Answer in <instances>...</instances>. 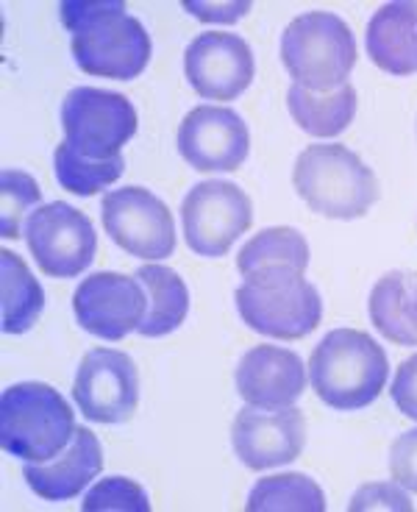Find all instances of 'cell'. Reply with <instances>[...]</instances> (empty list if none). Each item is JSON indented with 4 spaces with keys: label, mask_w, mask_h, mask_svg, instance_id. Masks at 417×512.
<instances>
[{
    "label": "cell",
    "mask_w": 417,
    "mask_h": 512,
    "mask_svg": "<svg viewBox=\"0 0 417 512\" xmlns=\"http://www.w3.org/2000/svg\"><path fill=\"white\" fill-rule=\"evenodd\" d=\"M62 23L73 34L70 51L87 76L131 81L151 62V34L126 12L123 0H64Z\"/></svg>",
    "instance_id": "cell-1"
},
{
    "label": "cell",
    "mask_w": 417,
    "mask_h": 512,
    "mask_svg": "<svg viewBox=\"0 0 417 512\" xmlns=\"http://www.w3.org/2000/svg\"><path fill=\"white\" fill-rule=\"evenodd\" d=\"M390 376L384 348L359 329L329 332L309 359V382L317 398L337 412L370 407L381 396Z\"/></svg>",
    "instance_id": "cell-2"
},
{
    "label": "cell",
    "mask_w": 417,
    "mask_h": 512,
    "mask_svg": "<svg viewBox=\"0 0 417 512\" xmlns=\"http://www.w3.org/2000/svg\"><path fill=\"white\" fill-rule=\"evenodd\" d=\"M292 187L306 206L334 220L365 218L379 201V179L345 145H309L295 159Z\"/></svg>",
    "instance_id": "cell-3"
},
{
    "label": "cell",
    "mask_w": 417,
    "mask_h": 512,
    "mask_svg": "<svg viewBox=\"0 0 417 512\" xmlns=\"http://www.w3.org/2000/svg\"><path fill=\"white\" fill-rule=\"evenodd\" d=\"M76 412L59 390L20 382L0 396V446L26 462L53 460L76 435Z\"/></svg>",
    "instance_id": "cell-4"
},
{
    "label": "cell",
    "mask_w": 417,
    "mask_h": 512,
    "mask_svg": "<svg viewBox=\"0 0 417 512\" xmlns=\"http://www.w3.org/2000/svg\"><path fill=\"white\" fill-rule=\"evenodd\" d=\"M281 62L298 87L334 92L356 67V39L348 23L331 12H306L284 28Z\"/></svg>",
    "instance_id": "cell-5"
},
{
    "label": "cell",
    "mask_w": 417,
    "mask_h": 512,
    "mask_svg": "<svg viewBox=\"0 0 417 512\" xmlns=\"http://www.w3.org/2000/svg\"><path fill=\"white\" fill-rule=\"evenodd\" d=\"M240 318L262 337L301 340L323 320V301L298 270H262L234 293Z\"/></svg>",
    "instance_id": "cell-6"
},
{
    "label": "cell",
    "mask_w": 417,
    "mask_h": 512,
    "mask_svg": "<svg viewBox=\"0 0 417 512\" xmlns=\"http://www.w3.org/2000/svg\"><path fill=\"white\" fill-rule=\"evenodd\" d=\"M64 137L87 159H112L137 134V109L120 92L76 87L62 103Z\"/></svg>",
    "instance_id": "cell-7"
},
{
    "label": "cell",
    "mask_w": 417,
    "mask_h": 512,
    "mask_svg": "<svg viewBox=\"0 0 417 512\" xmlns=\"http://www.w3.org/2000/svg\"><path fill=\"white\" fill-rule=\"evenodd\" d=\"M253 223L251 198L231 181H201L181 204L184 240L192 251L217 259L231 251Z\"/></svg>",
    "instance_id": "cell-8"
},
{
    "label": "cell",
    "mask_w": 417,
    "mask_h": 512,
    "mask_svg": "<svg viewBox=\"0 0 417 512\" xmlns=\"http://www.w3.org/2000/svg\"><path fill=\"white\" fill-rule=\"evenodd\" d=\"M28 251L42 273L53 279H76L92 265L98 251V234L92 220L76 206L53 201L37 206L26 220Z\"/></svg>",
    "instance_id": "cell-9"
},
{
    "label": "cell",
    "mask_w": 417,
    "mask_h": 512,
    "mask_svg": "<svg viewBox=\"0 0 417 512\" xmlns=\"http://www.w3.org/2000/svg\"><path fill=\"white\" fill-rule=\"evenodd\" d=\"M103 229L126 254L137 259H167L176 251V223L162 198L145 187L106 192L101 204Z\"/></svg>",
    "instance_id": "cell-10"
},
{
    "label": "cell",
    "mask_w": 417,
    "mask_h": 512,
    "mask_svg": "<svg viewBox=\"0 0 417 512\" xmlns=\"http://www.w3.org/2000/svg\"><path fill=\"white\" fill-rule=\"evenodd\" d=\"M73 398L92 423H126L139 404V373L134 359L114 348H92L81 359Z\"/></svg>",
    "instance_id": "cell-11"
},
{
    "label": "cell",
    "mask_w": 417,
    "mask_h": 512,
    "mask_svg": "<svg viewBox=\"0 0 417 512\" xmlns=\"http://www.w3.org/2000/svg\"><path fill=\"white\" fill-rule=\"evenodd\" d=\"M73 312L84 326V332L117 343L131 332H137L139 323L145 320L148 293L137 276L131 279L123 273L101 270L78 284L73 295Z\"/></svg>",
    "instance_id": "cell-12"
},
{
    "label": "cell",
    "mask_w": 417,
    "mask_h": 512,
    "mask_svg": "<svg viewBox=\"0 0 417 512\" xmlns=\"http://www.w3.org/2000/svg\"><path fill=\"white\" fill-rule=\"evenodd\" d=\"M251 151L248 126L228 106H195L178 128V154L201 173L240 170Z\"/></svg>",
    "instance_id": "cell-13"
},
{
    "label": "cell",
    "mask_w": 417,
    "mask_h": 512,
    "mask_svg": "<svg viewBox=\"0 0 417 512\" xmlns=\"http://www.w3.org/2000/svg\"><path fill=\"white\" fill-rule=\"evenodd\" d=\"M184 73L206 101H234L251 87L256 62L240 34L206 31L187 45Z\"/></svg>",
    "instance_id": "cell-14"
},
{
    "label": "cell",
    "mask_w": 417,
    "mask_h": 512,
    "mask_svg": "<svg viewBox=\"0 0 417 512\" xmlns=\"http://www.w3.org/2000/svg\"><path fill=\"white\" fill-rule=\"evenodd\" d=\"M231 446L251 471L295 462L306 446L304 412L295 407L262 410L248 404L231 423Z\"/></svg>",
    "instance_id": "cell-15"
},
{
    "label": "cell",
    "mask_w": 417,
    "mask_h": 512,
    "mask_svg": "<svg viewBox=\"0 0 417 512\" xmlns=\"http://www.w3.org/2000/svg\"><path fill=\"white\" fill-rule=\"evenodd\" d=\"M234 382L251 407L284 410L304 396L306 365L290 348L256 346L240 359Z\"/></svg>",
    "instance_id": "cell-16"
},
{
    "label": "cell",
    "mask_w": 417,
    "mask_h": 512,
    "mask_svg": "<svg viewBox=\"0 0 417 512\" xmlns=\"http://www.w3.org/2000/svg\"><path fill=\"white\" fill-rule=\"evenodd\" d=\"M103 471V448L95 432L78 426L70 446L53 460L26 462L23 476L28 487L45 501H70Z\"/></svg>",
    "instance_id": "cell-17"
},
{
    "label": "cell",
    "mask_w": 417,
    "mask_h": 512,
    "mask_svg": "<svg viewBox=\"0 0 417 512\" xmlns=\"http://www.w3.org/2000/svg\"><path fill=\"white\" fill-rule=\"evenodd\" d=\"M367 53L390 76L417 73V3L395 0L381 6L367 23Z\"/></svg>",
    "instance_id": "cell-18"
},
{
    "label": "cell",
    "mask_w": 417,
    "mask_h": 512,
    "mask_svg": "<svg viewBox=\"0 0 417 512\" xmlns=\"http://www.w3.org/2000/svg\"><path fill=\"white\" fill-rule=\"evenodd\" d=\"M134 276L148 293V312H145V320L139 323L137 332L142 337H165V334L176 332L190 312V290H187L184 279L176 270L153 265V262L142 265Z\"/></svg>",
    "instance_id": "cell-19"
},
{
    "label": "cell",
    "mask_w": 417,
    "mask_h": 512,
    "mask_svg": "<svg viewBox=\"0 0 417 512\" xmlns=\"http://www.w3.org/2000/svg\"><path fill=\"white\" fill-rule=\"evenodd\" d=\"M292 120L312 137H340L356 117V90L345 84L334 92H312L292 84L287 92Z\"/></svg>",
    "instance_id": "cell-20"
},
{
    "label": "cell",
    "mask_w": 417,
    "mask_h": 512,
    "mask_svg": "<svg viewBox=\"0 0 417 512\" xmlns=\"http://www.w3.org/2000/svg\"><path fill=\"white\" fill-rule=\"evenodd\" d=\"M0 290H3V332L26 334L45 309V293L28 265L14 251H0Z\"/></svg>",
    "instance_id": "cell-21"
},
{
    "label": "cell",
    "mask_w": 417,
    "mask_h": 512,
    "mask_svg": "<svg viewBox=\"0 0 417 512\" xmlns=\"http://www.w3.org/2000/svg\"><path fill=\"white\" fill-rule=\"evenodd\" d=\"M309 265V245L301 231L290 226H273L259 231L248 243L242 245L237 256V268L248 279L262 270H298L304 273Z\"/></svg>",
    "instance_id": "cell-22"
},
{
    "label": "cell",
    "mask_w": 417,
    "mask_h": 512,
    "mask_svg": "<svg viewBox=\"0 0 417 512\" xmlns=\"http://www.w3.org/2000/svg\"><path fill=\"white\" fill-rule=\"evenodd\" d=\"M248 512H323V487L306 474H278L259 479L245 501Z\"/></svg>",
    "instance_id": "cell-23"
},
{
    "label": "cell",
    "mask_w": 417,
    "mask_h": 512,
    "mask_svg": "<svg viewBox=\"0 0 417 512\" xmlns=\"http://www.w3.org/2000/svg\"><path fill=\"white\" fill-rule=\"evenodd\" d=\"M53 167H56V181L64 190L89 198V195L106 190L109 184L123 176L126 159H123V154L112 156V159H87V156L78 154L70 142H62L53 154Z\"/></svg>",
    "instance_id": "cell-24"
},
{
    "label": "cell",
    "mask_w": 417,
    "mask_h": 512,
    "mask_svg": "<svg viewBox=\"0 0 417 512\" xmlns=\"http://www.w3.org/2000/svg\"><path fill=\"white\" fill-rule=\"evenodd\" d=\"M404 270H392L387 276H381L379 284L373 287L370 301H367V312L373 326L379 329L390 343L398 346H417V334L412 332V326L406 323L404 315Z\"/></svg>",
    "instance_id": "cell-25"
},
{
    "label": "cell",
    "mask_w": 417,
    "mask_h": 512,
    "mask_svg": "<svg viewBox=\"0 0 417 512\" xmlns=\"http://www.w3.org/2000/svg\"><path fill=\"white\" fill-rule=\"evenodd\" d=\"M42 201V190L23 170L0 173V234L6 240H17L26 231V220Z\"/></svg>",
    "instance_id": "cell-26"
},
{
    "label": "cell",
    "mask_w": 417,
    "mask_h": 512,
    "mask_svg": "<svg viewBox=\"0 0 417 512\" xmlns=\"http://www.w3.org/2000/svg\"><path fill=\"white\" fill-rule=\"evenodd\" d=\"M84 512H151V499L142 485L126 476H109L89 490L81 501Z\"/></svg>",
    "instance_id": "cell-27"
},
{
    "label": "cell",
    "mask_w": 417,
    "mask_h": 512,
    "mask_svg": "<svg viewBox=\"0 0 417 512\" xmlns=\"http://www.w3.org/2000/svg\"><path fill=\"white\" fill-rule=\"evenodd\" d=\"M351 512L367 510H390V512H412V501L398 482H373L356 490V496L348 504Z\"/></svg>",
    "instance_id": "cell-28"
},
{
    "label": "cell",
    "mask_w": 417,
    "mask_h": 512,
    "mask_svg": "<svg viewBox=\"0 0 417 512\" xmlns=\"http://www.w3.org/2000/svg\"><path fill=\"white\" fill-rule=\"evenodd\" d=\"M390 474L398 485L417 493V429H409L392 443Z\"/></svg>",
    "instance_id": "cell-29"
},
{
    "label": "cell",
    "mask_w": 417,
    "mask_h": 512,
    "mask_svg": "<svg viewBox=\"0 0 417 512\" xmlns=\"http://www.w3.org/2000/svg\"><path fill=\"white\" fill-rule=\"evenodd\" d=\"M392 401L409 421H417V354L404 359L392 379Z\"/></svg>",
    "instance_id": "cell-30"
},
{
    "label": "cell",
    "mask_w": 417,
    "mask_h": 512,
    "mask_svg": "<svg viewBox=\"0 0 417 512\" xmlns=\"http://www.w3.org/2000/svg\"><path fill=\"white\" fill-rule=\"evenodd\" d=\"M187 9H190L195 17H201V20H217V23H234V20H240L242 14H248L251 9V3H228V6H209V3H184Z\"/></svg>",
    "instance_id": "cell-31"
},
{
    "label": "cell",
    "mask_w": 417,
    "mask_h": 512,
    "mask_svg": "<svg viewBox=\"0 0 417 512\" xmlns=\"http://www.w3.org/2000/svg\"><path fill=\"white\" fill-rule=\"evenodd\" d=\"M404 315L406 323L417 334V273H406L404 284Z\"/></svg>",
    "instance_id": "cell-32"
}]
</instances>
